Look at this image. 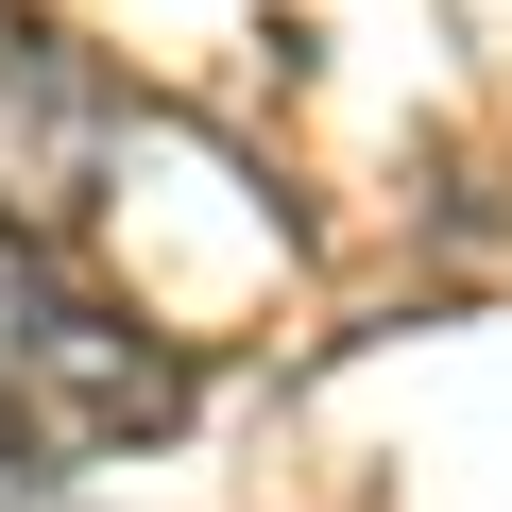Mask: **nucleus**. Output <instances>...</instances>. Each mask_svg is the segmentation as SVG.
I'll return each mask as SVG.
<instances>
[{"label": "nucleus", "instance_id": "nucleus-1", "mask_svg": "<svg viewBox=\"0 0 512 512\" xmlns=\"http://www.w3.org/2000/svg\"><path fill=\"white\" fill-rule=\"evenodd\" d=\"M188 427V359L103 308L69 256L0 239V461L18 478H69V461H120V444H171Z\"/></svg>", "mask_w": 512, "mask_h": 512}, {"label": "nucleus", "instance_id": "nucleus-2", "mask_svg": "<svg viewBox=\"0 0 512 512\" xmlns=\"http://www.w3.org/2000/svg\"><path fill=\"white\" fill-rule=\"evenodd\" d=\"M120 188V86L69 18H35V0H0V239H86Z\"/></svg>", "mask_w": 512, "mask_h": 512}, {"label": "nucleus", "instance_id": "nucleus-3", "mask_svg": "<svg viewBox=\"0 0 512 512\" xmlns=\"http://www.w3.org/2000/svg\"><path fill=\"white\" fill-rule=\"evenodd\" d=\"M0 495H18V461H0Z\"/></svg>", "mask_w": 512, "mask_h": 512}]
</instances>
